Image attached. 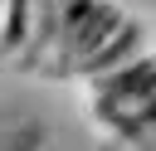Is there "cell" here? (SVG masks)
<instances>
[{
  "label": "cell",
  "mask_w": 156,
  "mask_h": 151,
  "mask_svg": "<svg viewBox=\"0 0 156 151\" xmlns=\"http://www.w3.org/2000/svg\"><path fill=\"white\" fill-rule=\"evenodd\" d=\"M0 19H5V0H0Z\"/></svg>",
  "instance_id": "cell-2"
},
{
  "label": "cell",
  "mask_w": 156,
  "mask_h": 151,
  "mask_svg": "<svg viewBox=\"0 0 156 151\" xmlns=\"http://www.w3.org/2000/svg\"><path fill=\"white\" fill-rule=\"evenodd\" d=\"M93 93H98V117L112 127L117 117H127L132 107L141 102H156V54H136L132 63L93 78Z\"/></svg>",
  "instance_id": "cell-1"
}]
</instances>
